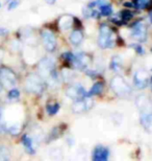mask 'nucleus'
Segmentation results:
<instances>
[{
  "label": "nucleus",
  "mask_w": 152,
  "mask_h": 161,
  "mask_svg": "<svg viewBox=\"0 0 152 161\" xmlns=\"http://www.w3.org/2000/svg\"><path fill=\"white\" fill-rule=\"evenodd\" d=\"M93 107V99L91 97H83L81 99H78L74 103L73 105V112L74 113H81V112L88 111Z\"/></svg>",
  "instance_id": "9b49d317"
},
{
  "label": "nucleus",
  "mask_w": 152,
  "mask_h": 161,
  "mask_svg": "<svg viewBox=\"0 0 152 161\" xmlns=\"http://www.w3.org/2000/svg\"><path fill=\"white\" fill-rule=\"evenodd\" d=\"M150 0H137V6L140 8H145L149 4Z\"/></svg>",
  "instance_id": "bb28decb"
},
{
  "label": "nucleus",
  "mask_w": 152,
  "mask_h": 161,
  "mask_svg": "<svg viewBox=\"0 0 152 161\" xmlns=\"http://www.w3.org/2000/svg\"><path fill=\"white\" fill-rule=\"evenodd\" d=\"M11 48L14 51H18L19 49L21 48V43L19 41L17 40H14V41H12V43H11Z\"/></svg>",
  "instance_id": "cd10ccee"
},
{
  "label": "nucleus",
  "mask_w": 152,
  "mask_h": 161,
  "mask_svg": "<svg viewBox=\"0 0 152 161\" xmlns=\"http://www.w3.org/2000/svg\"><path fill=\"white\" fill-rule=\"evenodd\" d=\"M0 84L5 89L8 90L15 88L16 84H17V78H16L14 71L6 67L0 68Z\"/></svg>",
  "instance_id": "20e7f679"
},
{
  "label": "nucleus",
  "mask_w": 152,
  "mask_h": 161,
  "mask_svg": "<svg viewBox=\"0 0 152 161\" xmlns=\"http://www.w3.org/2000/svg\"><path fill=\"white\" fill-rule=\"evenodd\" d=\"M3 54H4V51H3L1 48H0V63H1V60L3 58Z\"/></svg>",
  "instance_id": "72a5a7b5"
},
{
  "label": "nucleus",
  "mask_w": 152,
  "mask_h": 161,
  "mask_svg": "<svg viewBox=\"0 0 152 161\" xmlns=\"http://www.w3.org/2000/svg\"><path fill=\"white\" fill-rule=\"evenodd\" d=\"M135 105L140 111L141 124L147 131H152V104L146 96H139L135 99Z\"/></svg>",
  "instance_id": "f257e3e1"
},
{
  "label": "nucleus",
  "mask_w": 152,
  "mask_h": 161,
  "mask_svg": "<svg viewBox=\"0 0 152 161\" xmlns=\"http://www.w3.org/2000/svg\"><path fill=\"white\" fill-rule=\"evenodd\" d=\"M111 69L118 72L122 69V61L119 57H114L111 61Z\"/></svg>",
  "instance_id": "6ab92c4d"
},
{
  "label": "nucleus",
  "mask_w": 152,
  "mask_h": 161,
  "mask_svg": "<svg viewBox=\"0 0 152 161\" xmlns=\"http://www.w3.org/2000/svg\"><path fill=\"white\" fill-rule=\"evenodd\" d=\"M86 89L83 88L82 85L80 84H75V85L70 86L69 88L66 90V95L68 97L72 98V99H81L83 97H86Z\"/></svg>",
  "instance_id": "0eeeda50"
},
{
  "label": "nucleus",
  "mask_w": 152,
  "mask_h": 161,
  "mask_svg": "<svg viewBox=\"0 0 152 161\" xmlns=\"http://www.w3.org/2000/svg\"><path fill=\"white\" fill-rule=\"evenodd\" d=\"M0 161H9V153L5 147H0Z\"/></svg>",
  "instance_id": "412c9836"
},
{
  "label": "nucleus",
  "mask_w": 152,
  "mask_h": 161,
  "mask_svg": "<svg viewBox=\"0 0 152 161\" xmlns=\"http://www.w3.org/2000/svg\"><path fill=\"white\" fill-rule=\"evenodd\" d=\"M1 90H2V89H1V85H0V92H1Z\"/></svg>",
  "instance_id": "e433bc0d"
},
{
  "label": "nucleus",
  "mask_w": 152,
  "mask_h": 161,
  "mask_svg": "<svg viewBox=\"0 0 152 161\" xmlns=\"http://www.w3.org/2000/svg\"><path fill=\"white\" fill-rule=\"evenodd\" d=\"M72 63L74 64V66L77 67L78 69L85 70L90 64V58L83 53H78L74 54V60Z\"/></svg>",
  "instance_id": "f8f14e48"
},
{
  "label": "nucleus",
  "mask_w": 152,
  "mask_h": 161,
  "mask_svg": "<svg viewBox=\"0 0 152 161\" xmlns=\"http://www.w3.org/2000/svg\"><path fill=\"white\" fill-rule=\"evenodd\" d=\"M102 90H103V84L100 82H97L92 86V88L90 89V91L86 93V97H91L92 95H98L102 92Z\"/></svg>",
  "instance_id": "dca6fc26"
},
{
  "label": "nucleus",
  "mask_w": 152,
  "mask_h": 161,
  "mask_svg": "<svg viewBox=\"0 0 152 161\" xmlns=\"http://www.w3.org/2000/svg\"><path fill=\"white\" fill-rule=\"evenodd\" d=\"M47 113L49 115H55L60 110V105L59 104H52V105H47L46 107Z\"/></svg>",
  "instance_id": "aec40b11"
},
{
  "label": "nucleus",
  "mask_w": 152,
  "mask_h": 161,
  "mask_svg": "<svg viewBox=\"0 0 152 161\" xmlns=\"http://www.w3.org/2000/svg\"><path fill=\"white\" fill-rule=\"evenodd\" d=\"M82 39H83V35L80 31H73L70 35V41L72 42L74 45L80 44Z\"/></svg>",
  "instance_id": "f3484780"
},
{
  "label": "nucleus",
  "mask_w": 152,
  "mask_h": 161,
  "mask_svg": "<svg viewBox=\"0 0 152 161\" xmlns=\"http://www.w3.org/2000/svg\"><path fill=\"white\" fill-rule=\"evenodd\" d=\"M132 17H134V15H132L131 12H129V11L121 12V19H122L123 22H127L129 20H131Z\"/></svg>",
  "instance_id": "b1692460"
},
{
  "label": "nucleus",
  "mask_w": 152,
  "mask_h": 161,
  "mask_svg": "<svg viewBox=\"0 0 152 161\" xmlns=\"http://www.w3.org/2000/svg\"><path fill=\"white\" fill-rule=\"evenodd\" d=\"M111 87L114 90V92L119 96L126 97V96L131 94L130 86L126 83V80L120 75H116L111 80Z\"/></svg>",
  "instance_id": "f03ea898"
},
{
  "label": "nucleus",
  "mask_w": 152,
  "mask_h": 161,
  "mask_svg": "<svg viewBox=\"0 0 152 161\" xmlns=\"http://www.w3.org/2000/svg\"><path fill=\"white\" fill-rule=\"evenodd\" d=\"M63 58L65 60H67L68 62H71L72 63L73 62V60H74V54L72 53H65L63 54Z\"/></svg>",
  "instance_id": "c85d7f7f"
},
{
  "label": "nucleus",
  "mask_w": 152,
  "mask_h": 161,
  "mask_svg": "<svg viewBox=\"0 0 152 161\" xmlns=\"http://www.w3.org/2000/svg\"><path fill=\"white\" fill-rule=\"evenodd\" d=\"M83 16L86 18H89V17H91V12L89 11V8H83Z\"/></svg>",
  "instance_id": "c756f323"
},
{
  "label": "nucleus",
  "mask_w": 152,
  "mask_h": 161,
  "mask_svg": "<svg viewBox=\"0 0 152 161\" xmlns=\"http://www.w3.org/2000/svg\"><path fill=\"white\" fill-rule=\"evenodd\" d=\"M25 89L31 93H41L44 90V82L40 75H30L25 82Z\"/></svg>",
  "instance_id": "39448f33"
},
{
  "label": "nucleus",
  "mask_w": 152,
  "mask_h": 161,
  "mask_svg": "<svg viewBox=\"0 0 152 161\" xmlns=\"http://www.w3.org/2000/svg\"><path fill=\"white\" fill-rule=\"evenodd\" d=\"M42 40H43V44L45 49L47 51H53L56 47V39L54 37V35L51 33L50 31L44 30L42 31Z\"/></svg>",
  "instance_id": "6e6552de"
},
{
  "label": "nucleus",
  "mask_w": 152,
  "mask_h": 161,
  "mask_svg": "<svg viewBox=\"0 0 152 161\" xmlns=\"http://www.w3.org/2000/svg\"><path fill=\"white\" fill-rule=\"evenodd\" d=\"M20 96V91L17 88H13L8 91V98L11 99H17Z\"/></svg>",
  "instance_id": "393cba45"
},
{
  "label": "nucleus",
  "mask_w": 152,
  "mask_h": 161,
  "mask_svg": "<svg viewBox=\"0 0 152 161\" xmlns=\"http://www.w3.org/2000/svg\"><path fill=\"white\" fill-rule=\"evenodd\" d=\"M134 82L137 88L144 89L145 87H147L148 84H149V76H148V73L145 71L144 69L137 70L134 76Z\"/></svg>",
  "instance_id": "9d476101"
},
{
  "label": "nucleus",
  "mask_w": 152,
  "mask_h": 161,
  "mask_svg": "<svg viewBox=\"0 0 152 161\" xmlns=\"http://www.w3.org/2000/svg\"><path fill=\"white\" fill-rule=\"evenodd\" d=\"M132 46H134V48L138 51L139 53H143V49H142V47L140 46V45H135L134 44V45H132Z\"/></svg>",
  "instance_id": "7c9ffc66"
},
{
  "label": "nucleus",
  "mask_w": 152,
  "mask_h": 161,
  "mask_svg": "<svg viewBox=\"0 0 152 161\" xmlns=\"http://www.w3.org/2000/svg\"><path fill=\"white\" fill-rule=\"evenodd\" d=\"M20 125H19L18 124H14L12 125H9V127H8V133H11L12 135H18L19 133H20Z\"/></svg>",
  "instance_id": "5701e85b"
},
{
  "label": "nucleus",
  "mask_w": 152,
  "mask_h": 161,
  "mask_svg": "<svg viewBox=\"0 0 152 161\" xmlns=\"http://www.w3.org/2000/svg\"><path fill=\"white\" fill-rule=\"evenodd\" d=\"M22 143H23L25 150H26L28 154H34L35 151L34 147V140H32V138H30L28 135H24L22 137Z\"/></svg>",
  "instance_id": "2eb2a0df"
},
{
  "label": "nucleus",
  "mask_w": 152,
  "mask_h": 161,
  "mask_svg": "<svg viewBox=\"0 0 152 161\" xmlns=\"http://www.w3.org/2000/svg\"><path fill=\"white\" fill-rule=\"evenodd\" d=\"M73 24V17L70 15H64L60 19V27L61 31H67L72 26Z\"/></svg>",
  "instance_id": "4468645a"
},
{
  "label": "nucleus",
  "mask_w": 152,
  "mask_h": 161,
  "mask_svg": "<svg viewBox=\"0 0 152 161\" xmlns=\"http://www.w3.org/2000/svg\"><path fill=\"white\" fill-rule=\"evenodd\" d=\"M0 8H1V3H0Z\"/></svg>",
  "instance_id": "4c0bfd02"
},
{
  "label": "nucleus",
  "mask_w": 152,
  "mask_h": 161,
  "mask_svg": "<svg viewBox=\"0 0 152 161\" xmlns=\"http://www.w3.org/2000/svg\"><path fill=\"white\" fill-rule=\"evenodd\" d=\"M19 4H20V0H11V1L8 2V11H12V9L17 8Z\"/></svg>",
  "instance_id": "a878e982"
},
{
  "label": "nucleus",
  "mask_w": 152,
  "mask_h": 161,
  "mask_svg": "<svg viewBox=\"0 0 152 161\" xmlns=\"http://www.w3.org/2000/svg\"><path fill=\"white\" fill-rule=\"evenodd\" d=\"M149 17H150V21H151V23H152V11L150 12V14H149Z\"/></svg>",
  "instance_id": "c9c22d12"
},
{
  "label": "nucleus",
  "mask_w": 152,
  "mask_h": 161,
  "mask_svg": "<svg viewBox=\"0 0 152 161\" xmlns=\"http://www.w3.org/2000/svg\"><path fill=\"white\" fill-rule=\"evenodd\" d=\"M39 72L43 79H48L49 75L54 71V60L52 58H43L38 65Z\"/></svg>",
  "instance_id": "423d86ee"
},
{
  "label": "nucleus",
  "mask_w": 152,
  "mask_h": 161,
  "mask_svg": "<svg viewBox=\"0 0 152 161\" xmlns=\"http://www.w3.org/2000/svg\"><path fill=\"white\" fill-rule=\"evenodd\" d=\"M100 11H101V15L109 16L113 13V8H112V6L108 4V3H106V4L100 6Z\"/></svg>",
  "instance_id": "4be33fe9"
},
{
  "label": "nucleus",
  "mask_w": 152,
  "mask_h": 161,
  "mask_svg": "<svg viewBox=\"0 0 152 161\" xmlns=\"http://www.w3.org/2000/svg\"><path fill=\"white\" fill-rule=\"evenodd\" d=\"M131 36L138 41H145L146 40V26L142 22H139L132 27Z\"/></svg>",
  "instance_id": "ddd939ff"
},
{
  "label": "nucleus",
  "mask_w": 152,
  "mask_h": 161,
  "mask_svg": "<svg viewBox=\"0 0 152 161\" xmlns=\"http://www.w3.org/2000/svg\"><path fill=\"white\" fill-rule=\"evenodd\" d=\"M55 1H56V0H45V2H46L47 4H49V5L54 4V3H55Z\"/></svg>",
  "instance_id": "473e14b6"
},
{
  "label": "nucleus",
  "mask_w": 152,
  "mask_h": 161,
  "mask_svg": "<svg viewBox=\"0 0 152 161\" xmlns=\"http://www.w3.org/2000/svg\"><path fill=\"white\" fill-rule=\"evenodd\" d=\"M124 5H125V6H127V8H132V6H134V5H132V3H131V2H126Z\"/></svg>",
  "instance_id": "f704fd0d"
},
{
  "label": "nucleus",
  "mask_w": 152,
  "mask_h": 161,
  "mask_svg": "<svg viewBox=\"0 0 152 161\" xmlns=\"http://www.w3.org/2000/svg\"><path fill=\"white\" fill-rule=\"evenodd\" d=\"M49 155L53 161H63L64 158V153L60 147H54V149L50 150Z\"/></svg>",
  "instance_id": "a211bd4d"
},
{
  "label": "nucleus",
  "mask_w": 152,
  "mask_h": 161,
  "mask_svg": "<svg viewBox=\"0 0 152 161\" xmlns=\"http://www.w3.org/2000/svg\"><path fill=\"white\" fill-rule=\"evenodd\" d=\"M92 161H109V150L104 146H97L92 152Z\"/></svg>",
  "instance_id": "1a4fd4ad"
},
{
  "label": "nucleus",
  "mask_w": 152,
  "mask_h": 161,
  "mask_svg": "<svg viewBox=\"0 0 152 161\" xmlns=\"http://www.w3.org/2000/svg\"><path fill=\"white\" fill-rule=\"evenodd\" d=\"M8 33V28H4V27L0 28V36H4V35H6Z\"/></svg>",
  "instance_id": "2f4dec72"
},
{
  "label": "nucleus",
  "mask_w": 152,
  "mask_h": 161,
  "mask_svg": "<svg viewBox=\"0 0 152 161\" xmlns=\"http://www.w3.org/2000/svg\"><path fill=\"white\" fill-rule=\"evenodd\" d=\"M114 35H113L111 28L107 25H102L100 27V33L98 38V45L100 48L104 49V48H109L114 45Z\"/></svg>",
  "instance_id": "7ed1b4c3"
}]
</instances>
